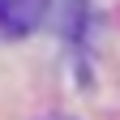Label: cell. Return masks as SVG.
I'll list each match as a JSON object with an SVG mask.
<instances>
[{
    "label": "cell",
    "mask_w": 120,
    "mask_h": 120,
    "mask_svg": "<svg viewBox=\"0 0 120 120\" xmlns=\"http://www.w3.org/2000/svg\"><path fill=\"white\" fill-rule=\"evenodd\" d=\"M47 0H0V34L4 39H26L43 26Z\"/></svg>",
    "instance_id": "1"
}]
</instances>
